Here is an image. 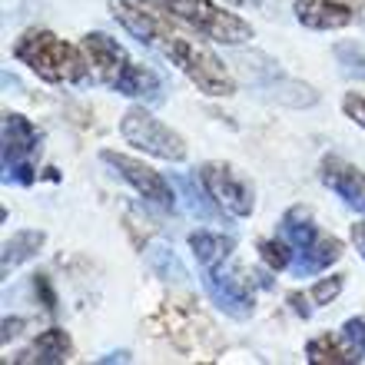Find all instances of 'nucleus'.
Returning a JSON list of instances; mask_svg holds the SVG:
<instances>
[{"label": "nucleus", "instance_id": "obj_1", "mask_svg": "<svg viewBox=\"0 0 365 365\" xmlns=\"http://www.w3.org/2000/svg\"><path fill=\"white\" fill-rule=\"evenodd\" d=\"M110 14L130 37H136L146 50H153L166 63H173L202 96L226 100L236 93L232 67H226L220 53L202 43L206 37H200L192 27L180 24L163 10L150 7L143 0H110Z\"/></svg>", "mask_w": 365, "mask_h": 365}, {"label": "nucleus", "instance_id": "obj_2", "mask_svg": "<svg viewBox=\"0 0 365 365\" xmlns=\"http://www.w3.org/2000/svg\"><path fill=\"white\" fill-rule=\"evenodd\" d=\"M80 47H83L90 67H93V80L103 83L106 90H113L120 96H130L136 103H150V106L166 100L163 77L153 67H146V63L130 57V50L116 37L103 34V30H93V34H83Z\"/></svg>", "mask_w": 365, "mask_h": 365}, {"label": "nucleus", "instance_id": "obj_3", "mask_svg": "<svg viewBox=\"0 0 365 365\" xmlns=\"http://www.w3.org/2000/svg\"><path fill=\"white\" fill-rule=\"evenodd\" d=\"M14 60L34 73V77L47 80V83H70V87H83L93 80V67H90L87 53L80 43H67L57 37L53 30L30 27L24 30L14 47H10Z\"/></svg>", "mask_w": 365, "mask_h": 365}, {"label": "nucleus", "instance_id": "obj_4", "mask_svg": "<svg viewBox=\"0 0 365 365\" xmlns=\"http://www.w3.org/2000/svg\"><path fill=\"white\" fill-rule=\"evenodd\" d=\"M230 63L232 73L252 90V96H259L266 103L292 106V110H306V106L319 103V90L312 83L296 80L276 57L262 53V50H240Z\"/></svg>", "mask_w": 365, "mask_h": 365}, {"label": "nucleus", "instance_id": "obj_5", "mask_svg": "<svg viewBox=\"0 0 365 365\" xmlns=\"http://www.w3.org/2000/svg\"><path fill=\"white\" fill-rule=\"evenodd\" d=\"M153 336H163L176 352L190 359H212L222 349V339L210 319L192 306V299H170L146 319Z\"/></svg>", "mask_w": 365, "mask_h": 365}, {"label": "nucleus", "instance_id": "obj_6", "mask_svg": "<svg viewBox=\"0 0 365 365\" xmlns=\"http://www.w3.org/2000/svg\"><path fill=\"white\" fill-rule=\"evenodd\" d=\"M150 7L163 10L170 17H176L180 24L192 27L200 37L222 43V47H242L252 40L250 20H242L240 14L226 10L216 0H143Z\"/></svg>", "mask_w": 365, "mask_h": 365}, {"label": "nucleus", "instance_id": "obj_7", "mask_svg": "<svg viewBox=\"0 0 365 365\" xmlns=\"http://www.w3.org/2000/svg\"><path fill=\"white\" fill-rule=\"evenodd\" d=\"M43 130L30 116L17 110H4V126H0V166H4V182L14 186H34L40 173V156H43Z\"/></svg>", "mask_w": 365, "mask_h": 365}, {"label": "nucleus", "instance_id": "obj_8", "mask_svg": "<svg viewBox=\"0 0 365 365\" xmlns=\"http://www.w3.org/2000/svg\"><path fill=\"white\" fill-rule=\"evenodd\" d=\"M120 136L133 150H140L146 156H156V160H166V163H182L190 156L186 140L170 123H163L160 116L150 113V103L126 106L123 116H120Z\"/></svg>", "mask_w": 365, "mask_h": 365}, {"label": "nucleus", "instance_id": "obj_9", "mask_svg": "<svg viewBox=\"0 0 365 365\" xmlns=\"http://www.w3.org/2000/svg\"><path fill=\"white\" fill-rule=\"evenodd\" d=\"M100 160H103V163L110 166V170H113V173L120 176L140 200L150 202L153 210L170 212V216L180 210V192H176L173 180L163 176L160 170H153L150 163H143L140 156L120 153V150H100Z\"/></svg>", "mask_w": 365, "mask_h": 365}, {"label": "nucleus", "instance_id": "obj_10", "mask_svg": "<svg viewBox=\"0 0 365 365\" xmlns=\"http://www.w3.org/2000/svg\"><path fill=\"white\" fill-rule=\"evenodd\" d=\"M202 289L216 306L232 319H250L256 312V279L236 259H226L222 266L200 269Z\"/></svg>", "mask_w": 365, "mask_h": 365}, {"label": "nucleus", "instance_id": "obj_11", "mask_svg": "<svg viewBox=\"0 0 365 365\" xmlns=\"http://www.w3.org/2000/svg\"><path fill=\"white\" fill-rule=\"evenodd\" d=\"M196 176L202 180V186L210 190V196L220 202V210L232 220H250L256 212V190L252 182L236 170L232 163H222V160H206L200 163Z\"/></svg>", "mask_w": 365, "mask_h": 365}, {"label": "nucleus", "instance_id": "obj_12", "mask_svg": "<svg viewBox=\"0 0 365 365\" xmlns=\"http://www.w3.org/2000/svg\"><path fill=\"white\" fill-rule=\"evenodd\" d=\"M292 10L309 30H342L365 24V0H296Z\"/></svg>", "mask_w": 365, "mask_h": 365}, {"label": "nucleus", "instance_id": "obj_13", "mask_svg": "<svg viewBox=\"0 0 365 365\" xmlns=\"http://www.w3.org/2000/svg\"><path fill=\"white\" fill-rule=\"evenodd\" d=\"M316 173H319V182H322L329 192H336L349 210H356L365 216V170H359L356 163H349L342 156L329 153L319 160Z\"/></svg>", "mask_w": 365, "mask_h": 365}, {"label": "nucleus", "instance_id": "obj_14", "mask_svg": "<svg viewBox=\"0 0 365 365\" xmlns=\"http://www.w3.org/2000/svg\"><path fill=\"white\" fill-rule=\"evenodd\" d=\"M73 339H70L67 329L60 326H50L43 329L34 342H30L24 352L17 356H7V362H27V365H63L73 359Z\"/></svg>", "mask_w": 365, "mask_h": 365}, {"label": "nucleus", "instance_id": "obj_15", "mask_svg": "<svg viewBox=\"0 0 365 365\" xmlns=\"http://www.w3.org/2000/svg\"><path fill=\"white\" fill-rule=\"evenodd\" d=\"M190 242V252L200 269H212V266H222L226 259H232V250H236V240L230 232H220L212 226H196V230L186 236Z\"/></svg>", "mask_w": 365, "mask_h": 365}, {"label": "nucleus", "instance_id": "obj_16", "mask_svg": "<svg viewBox=\"0 0 365 365\" xmlns=\"http://www.w3.org/2000/svg\"><path fill=\"white\" fill-rule=\"evenodd\" d=\"M346 256V242L332 236V232H322L309 250L296 252V259H292V272L296 276H322L329 266H336L339 259Z\"/></svg>", "mask_w": 365, "mask_h": 365}, {"label": "nucleus", "instance_id": "obj_17", "mask_svg": "<svg viewBox=\"0 0 365 365\" xmlns=\"http://www.w3.org/2000/svg\"><path fill=\"white\" fill-rule=\"evenodd\" d=\"M170 180H173L176 192H180V202L192 212V216H196V220L216 222V220H222V216H226V212L220 210V202L212 200L210 190L202 186V180L196 173H170Z\"/></svg>", "mask_w": 365, "mask_h": 365}, {"label": "nucleus", "instance_id": "obj_18", "mask_svg": "<svg viewBox=\"0 0 365 365\" xmlns=\"http://www.w3.org/2000/svg\"><path fill=\"white\" fill-rule=\"evenodd\" d=\"M306 359L312 365H356V362H362L365 356L342 332H339V336L336 332H322V336L306 342Z\"/></svg>", "mask_w": 365, "mask_h": 365}, {"label": "nucleus", "instance_id": "obj_19", "mask_svg": "<svg viewBox=\"0 0 365 365\" xmlns=\"http://www.w3.org/2000/svg\"><path fill=\"white\" fill-rule=\"evenodd\" d=\"M276 232L296 252L309 250V246L322 236V230H319V222L312 220V210H309V206H289V210L282 212V220H279V230Z\"/></svg>", "mask_w": 365, "mask_h": 365}, {"label": "nucleus", "instance_id": "obj_20", "mask_svg": "<svg viewBox=\"0 0 365 365\" xmlns=\"http://www.w3.org/2000/svg\"><path fill=\"white\" fill-rule=\"evenodd\" d=\"M43 242H47V232L43 230H17L4 242V259H0V272L10 276V272L24 266V262L37 259V252L43 250Z\"/></svg>", "mask_w": 365, "mask_h": 365}, {"label": "nucleus", "instance_id": "obj_21", "mask_svg": "<svg viewBox=\"0 0 365 365\" xmlns=\"http://www.w3.org/2000/svg\"><path fill=\"white\" fill-rule=\"evenodd\" d=\"M143 259H146V266H150V272H153L156 279H163V282H190V272H186V266L180 262V256H176L170 246H163V242L150 246Z\"/></svg>", "mask_w": 365, "mask_h": 365}, {"label": "nucleus", "instance_id": "obj_22", "mask_svg": "<svg viewBox=\"0 0 365 365\" xmlns=\"http://www.w3.org/2000/svg\"><path fill=\"white\" fill-rule=\"evenodd\" d=\"M332 57H336V67L342 77L365 83V43L362 40H336L332 43Z\"/></svg>", "mask_w": 365, "mask_h": 365}, {"label": "nucleus", "instance_id": "obj_23", "mask_svg": "<svg viewBox=\"0 0 365 365\" xmlns=\"http://www.w3.org/2000/svg\"><path fill=\"white\" fill-rule=\"evenodd\" d=\"M256 250H259V259L266 262V269L269 272H286L292 269V259H296V250L289 246L282 236H269V240H259L256 242Z\"/></svg>", "mask_w": 365, "mask_h": 365}, {"label": "nucleus", "instance_id": "obj_24", "mask_svg": "<svg viewBox=\"0 0 365 365\" xmlns=\"http://www.w3.org/2000/svg\"><path fill=\"white\" fill-rule=\"evenodd\" d=\"M346 289V276L342 272H332V276H322L312 282L309 289V299H312V306H329V302H336L339 292Z\"/></svg>", "mask_w": 365, "mask_h": 365}, {"label": "nucleus", "instance_id": "obj_25", "mask_svg": "<svg viewBox=\"0 0 365 365\" xmlns=\"http://www.w3.org/2000/svg\"><path fill=\"white\" fill-rule=\"evenodd\" d=\"M342 113H346L356 126H362V130H365V93L349 90V93L342 96Z\"/></svg>", "mask_w": 365, "mask_h": 365}, {"label": "nucleus", "instance_id": "obj_26", "mask_svg": "<svg viewBox=\"0 0 365 365\" xmlns=\"http://www.w3.org/2000/svg\"><path fill=\"white\" fill-rule=\"evenodd\" d=\"M342 336H346L349 342H352V346H356L359 352L365 356V319L362 316L346 319V322H342Z\"/></svg>", "mask_w": 365, "mask_h": 365}, {"label": "nucleus", "instance_id": "obj_27", "mask_svg": "<svg viewBox=\"0 0 365 365\" xmlns=\"http://www.w3.org/2000/svg\"><path fill=\"white\" fill-rule=\"evenodd\" d=\"M312 299H309V292L306 296H299V292H289V306H292V312H299L302 319H309L312 316V306H309Z\"/></svg>", "mask_w": 365, "mask_h": 365}, {"label": "nucleus", "instance_id": "obj_28", "mask_svg": "<svg viewBox=\"0 0 365 365\" xmlns=\"http://www.w3.org/2000/svg\"><path fill=\"white\" fill-rule=\"evenodd\" d=\"M349 236H352V246H356V252L365 259V222H352Z\"/></svg>", "mask_w": 365, "mask_h": 365}, {"label": "nucleus", "instance_id": "obj_29", "mask_svg": "<svg viewBox=\"0 0 365 365\" xmlns=\"http://www.w3.org/2000/svg\"><path fill=\"white\" fill-rule=\"evenodd\" d=\"M20 329H24V319H4V342L20 336Z\"/></svg>", "mask_w": 365, "mask_h": 365}, {"label": "nucleus", "instance_id": "obj_30", "mask_svg": "<svg viewBox=\"0 0 365 365\" xmlns=\"http://www.w3.org/2000/svg\"><path fill=\"white\" fill-rule=\"evenodd\" d=\"M232 7H262V0H226Z\"/></svg>", "mask_w": 365, "mask_h": 365}]
</instances>
